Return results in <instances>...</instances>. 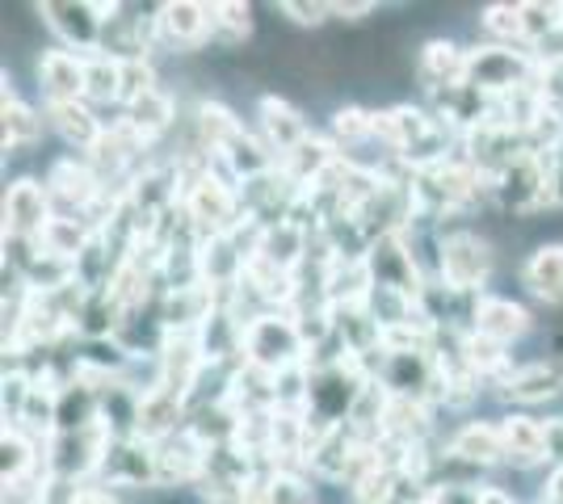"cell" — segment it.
<instances>
[{"instance_id":"6da1fadb","label":"cell","mask_w":563,"mask_h":504,"mask_svg":"<svg viewBox=\"0 0 563 504\" xmlns=\"http://www.w3.org/2000/svg\"><path fill=\"white\" fill-rule=\"evenodd\" d=\"M34 13L55 34V47L89 59V55H101V38H106V22H110L114 4H97V0H47Z\"/></svg>"},{"instance_id":"7a4b0ae2","label":"cell","mask_w":563,"mask_h":504,"mask_svg":"<svg viewBox=\"0 0 563 504\" xmlns=\"http://www.w3.org/2000/svg\"><path fill=\"white\" fill-rule=\"evenodd\" d=\"M539 80V64L530 59L526 47H500V43H484L471 47L467 85L484 97H514L521 89H534Z\"/></svg>"},{"instance_id":"3957f363","label":"cell","mask_w":563,"mask_h":504,"mask_svg":"<svg viewBox=\"0 0 563 504\" xmlns=\"http://www.w3.org/2000/svg\"><path fill=\"white\" fill-rule=\"evenodd\" d=\"M244 361L261 366L269 374H282L286 366L307 361L303 333L290 312H261L257 320L244 324Z\"/></svg>"},{"instance_id":"277c9868","label":"cell","mask_w":563,"mask_h":504,"mask_svg":"<svg viewBox=\"0 0 563 504\" xmlns=\"http://www.w3.org/2000/svg\"><path fill=\"white\" fill-rule=\"evenodd\" d=\"M496 269L493 240L475 236V232H450L438 244V282H446L459 294H484V282Z\"/></svg>"},{"instance_id":"5b68a950","label":"cell","mask_w":563,"mask_h":504,"mask_svg":"<svg viewBox=\"0 0 563 504\" xmlns=\"http://www.w3.org/2000/svg\"><path fill=\"white\" fill-rule=\"evenodd\" d=\"M101 488H131V492H147V488H161V471H156V446L143 441V437H122L110 441V450L101 458V471H97Z\"/></svg>"},{"instance_id":"8992f818","label":"cell","mask_w":563,"mask_h":504,"mask_svg":"<svg viewBox=\"0 0 563 504\" xmlns=\"http://www.w3.org/2000/svg\"><path fill=\"white\" fill-rule=\"evenodd\" d=\"M366 269H371V287L399 290V294H408L412 303L421 299L424 282H429L421 273V261H417L412 244L404 240V236H383V240L371 244Z\"/></svg>"},{"instance_id":"52a82bcc","label":"cell","mask_w":563,"mask_h":504,"mask_svg":"<svg viewBox=\"0 0 563 504\" xmlns=\"http://www.w3.org/2000/svg\"><path fill=\"white\" fill-rule=\"evenodd\" d=\"M156 43L168 55L202 51L211 43V4H198V0L156 4Z\"/></svg>"},{"instance_id":"ba28073f","label":"cell","mask_w":563,"mask_h":504,"mask_svg":"<svg viewBox=\"0 0 563 504\" xmlns=\"http://www.w3.org/2000/svg\"><path fill=\"white\" fill-rule=\"evenodd\" d=\"M51 219H55V202H51L47 186H38L34 177H18L4 190V236L38 240Z\"/></svg>"},{"instance_id":"9c48e42d","label":"cell","mask_w":563,"mask_h":504,"mask_svg":"<svg viewBox=\"0 0 563 504\" xmlns=\"http://www.w3.org/2000/svg\"><path fill=\"white\" fill-rule=\"evenodd\" d=\"M38 89L47 105H71V101H85L89 89V59L85 55H71L64 47H47L38 55Z\"/></svg>"},{"instance_id":"30bf717a","label":"cell","mask_w":563,"mask_h":504,"mask_svg":"<svg viewBox=\"0 0 563 504\" xmlns=\"http://www.w3.org/2000/svg\"><path fill=\"white\" fill-rule=\"evenodd\" d=\"M467 64L471 51H463L450 38H424L417 51V80L424 93H450L459 85H467Z\"/></svg>"},{"instance_id":"8fae6325","label":"cell","mask_w":563,"mask_h":504,"mask_svg":"<svg viewBox=\"0 0 563 504\" xmlns=\"http://www.w3.org/2000/svg\"><path fill=\"white\" fill-rule=\"evenodd\" d=\"M257 131H261V139H265V147L278 156V165L311 135V126H307L303 114L278 93H265L257 101Z\"/></svg>"},{"instance_id":"7c38bea8","label":"cell","mask_w":563,"mask_h":504,"mask_svg":"<svg viewBox=\"0 0 563 504\" xmlns=\"http://www.w3.org/2000/svg\"><path fill=\"white\" fill-rule=\"evenodd\" d=\"M47 122L51 131L80 156H93L97 147L106 144V131L110 122L97 119V110L89 101H71V105H47Z\"/></svg>"},{"instance_id":"4fadbf2b","label":"cell","mask_w":563,"mask_h":504,"mask_svg":"<svg viewBox=\"0 0 563 504\" xmlns=\"http://www.w3.org/2000/svg\"><path fill=\"white\" fill-rule=\"evenodd\" d=\"M534 328V320L530 312L514 303V299H500V294H479V303H475V324H471V333L488 336L496 345H514L521 336Z\"/></svg>"},{"instance_id":"5bb4252c","label":"cell","mask_w":563,"mask_h":504,"mask_svg":"<svg viewBox=\"0 0 563 504\" xmlns=\"http://www.w3.org/2000/svg\"><path fill=\"white\" fill-rule=\"evenodd\" d=\"M500 395L514 400L521 408H534L547 400H560L563 395V366L560 361H530V366H517L509 370V379L500 383Z\"/></svg>"},{"instance_id":"9a60e30c","label":"cell","mask_w":563,"mask_h":504,"mask_svg":"<svg viewBox=\"0 0 563 504\" xmlns=\"http://www.w3.org/2000/svg\"><path fill=\"white\" fill-rule=\"evenodd\" d=\"M500 437H505V467L514 471H534L547 462V441H542V421L530 412H509L500 416Z\"/></svg>"},{"instance_id":"2e32d148","label":"cell","mask_w":563,"mask_h":504,"mask_svg":"<svg viewBox=\"0 0 563 504\" xmlns=\"http://www.w3.org/2000/svg\"><path fill=\"white\" fill-rule=\"evenodd\" d=\"M521 287L547 307H563V244H534L521 261Z\"/></svg>"},{"instance_id":"e0dca14e","label":"cell","mask_w":563,"mask_h":504,"mask_svg":"<svg viewBox=\"0 0 563 504\" xmlns=\"http://www.w3.org/2000/svg\"><path fill=\"white\" fill-rule=\"evenodd\" d=\"M446 450L454 458H463L475 471H488L505 462V437H500V421H467L459 425V433L446 441Z\"/></svg>"},{"instance_id":"ac0fdd59","label":"cell","mask_w":563,"mask_h":504,"mask_svg":"<svg viewBox=\"0 0 563 504\" xmlns=\"http://www.w3.org/2000/svg\"><path fill=\"white\" fill-rule=\"evenodd\" d=\"M43 126H47V119L30 101H22L18 89H13V80L4 76V156H18V152L38 144Z\"/></svg>"},{"instance_id":"d6986e66","label":"cell","mask_w":563,"mask_h":504,"mask_svg":"<svg viewBox=\"0 0 563 504\" xmlns=\"http://www.w3.org/2000/svg\"><path fill=\"white\" fill-rule=\"evenodd\" d=\"M253 34V9L240 0H214L211 4V43L223 51H235Z\"/></svg>"},{"instance_id":"ffe728a7","label":"cell","mask_w":563,"mask_h":504,"mask_svg":"<svg viewBox=\"0 0 563 504\" xmlns=\"http://www.w3.org/2000/svg\"><path fill=\"white\" fill-rule=\"evenodd\" d=\"M118 97H122V59H114V55H89L85 101L89 105H106V101H118Z\"/></svg>"},{"instance_id":"44dd1931","label":"cell","mask_w":563,"mask_h":504,"mask_svg":"<svg viewBox=\"0 0 563 504\" xmlns=\"http://www.w3.org/2000/svg\"><path fill=\"white\" fill-rule=\"evenodd\" d=\"M479 25H484L488 43L526 47V43H521V4H484V9H479Z\"/></svg>"},{"instance_id":"7402d4cb","label":"cell","mask_w":563,"mask_h":504,"mask_svg":"<svg viewBox=\"0 0 563 504\" xmlns=\"http://www.w3.org/2000/svg\"><path fill=\"white\" fill-rule=\"evenodd\" d=\"M563 25V4H547V0H521V43L534 47L547 34H555Z\"/></svg>"},{"instance_id":"603a6c76","label":"cell","mask_w":563,"mask_h":504,"mask_svg":"<svg viewBox=\"0 0 563 504\" xmlns=\"http://www.w3.org/2000/svg\"><path fill=\"white\" fill-rule=\"evenodd\" d=\"M282 18H290L295 25H307V30H316V25H324L332 18V4H307V0H282L278 4Z\"/></svg>"},{"instance_id":"cb8c5ba5","label":"cell","mask_w":563,"mask_h":504,"mask_svg":"<svg viewBox=\"0 0 563 504\" xmlns=\"http://www.w3.org/2000/svg\"><path fill=\"white\" fill-rule=\"evenodd\" d=\"M542 441H547V467H563V416L542 421Z\"/></svg>"},{"instance_id":"d4e9b609","label":"cell","mask_w":563,"mask_h":504,"mask_svg":"<svg viewBox=\"0 0 563 504\" xmlns=\"http://www.w3.org/2000/svg\"><path fill=\"white\" fill-rule=\"evenodd\" d=\"M375 13V0H357V4H332V18L336 22H362V18H371Z\"/></svg>"},{"instance_id":"484cf974","label":"cell","mask_w":563,"mask_h":504,"mask_svg":"<svg viewBox=\"0 0 563 504\" xmlns=\"http://www.w3.org/2000/svg\"><path fill=\"white\" fill-rule=\"evenodd\" d=\"M542 504H563V467H551V471H547V483H542Z\"/></svg>"},{"instance_id":"4316f807","label":"cell","mask_w":563,"mask_h":504,"mask_svg":"<svg viewBox=\"0 0 563 504\" xmlns=\"http://www.w3.org/2000/svg\"><path fill=\"white\" fill-rule=\"evenodd\" d=\"M551 206H563V160L551 165Z\"/></svg>"}]
</instances>
